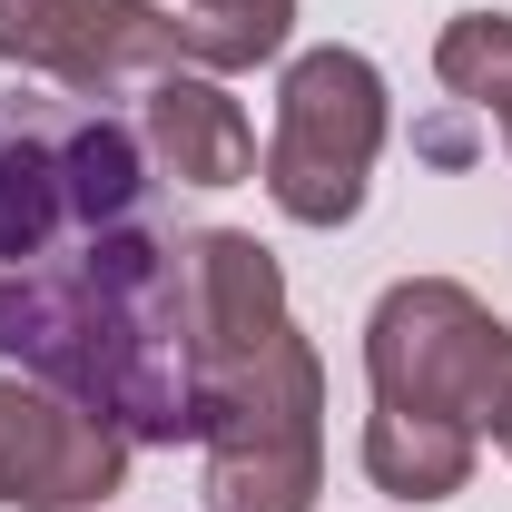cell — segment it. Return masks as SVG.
<instances>
[{"mask_svg":"<svg viewBox=\"0 0 512 512\" xmlns=\"http://www.w3.org/2000/svg\"><path fill=\"white\" fill-rule=\"evenodd\" d=\"M0 60L109 109L128 89L188 69V40L158 0H0Z\"/></svg>","mask_w":512,"mask_h":512,"instance_id":"8992f818","label":"cell"},{"mask_svg":"<svg viewBox=\"0 0 512 512\" xmlns=\"http://www.w3.org/2000/svg\"><path fill=\"white\" fill-rule=\"evenodd\" d=\"M473 463L483 444L473 434H453V424H424V414H365V483H375L384 503H453L463 483H473Z\"/></svg>","mask_w":512,"mask_h":512,"instance_id":"9c48e42d","label":"cell"},{"mask_svg":"<svg viewBox=\"0 0 512 512\" xmlns=\"http://www.w3.org/2000/svg\"><path fill=\"white\" fill-rule=\"evenodd\" d=\"M503 453H512V434H503Z\"/></svg>","mask_w":512,"mask_h":512,"instance_id":"7c38bea8","label":"cell"},{"mask_svg":"<svg viewBox=\"0 0 512 512\" xmlns=\"http://www.w3.org/2000/svg\"><path fill=\"white\" fill-rule=\"evenodd\" d=\"M434 79H444L463 109L503 119V138H512V20H503V10H463V20H444Z\"/></svg>","mask_w":512,"mask_h":512,"instance_id":"8fae6325","label":"cell"},{"mask_svg":"<svg viewBox=\"0 0 512 512\" xmlns=\"http://www.w3.org/2000/svg\"><path fill=\"white\" fill-rule=\"evenodd\" d=\"M138 138H148V168H168L178 188H237L256 178V128L227 99V79L207 69H168L138 89Z\"/></svg>","mask_w":512,"mask_h":512,"instance_id":"ba28073f","label":"cell"},{"mask_svg":"<svg viewBox=\"0 0 512 512\" xmlns=\"http://www.w3.org/2000/svg\"><path fill=\"white\" fill-rule=\"evenodd\" d=\"M365 384L384 414H424L473 444L512 434V325L453 286V276H404L365 316Z\"/></svg>","mask_w":512,"mask_h":512,"instance_id":"277c9868","label":"cell"},{"mask_svg":"<svg viewBox=\"0 0 512 512\" xmlns=\"http://www.w3.org/2000/svg\"><path fill=\"white\" fill-rule=\"evenodd\" d=\"M286 30H296V0H188V10H178L188 69H207V79L276 60V50H286Z\"/></svg>","mask_w":512,"mask_h":512,"instance_id":"30bf717a","label":"cell"},{"mask_svg":"<svg viewBox=\"0 0 512 512\" xmlns=\"http://www.w3.org/2000/svg\"><path fill=\"white\" fill-rule=\"evenodd\" d=\"M148 207V138L99 99H0V286Z\"/></svg>","mask_w":512,"mask_h":512,"instance_id":"3957f363","label":"cell"},{"mask_svg":"<svg viewBox=\"0 0 512 512\" xmlns=\"http://www.w3.org/2000/svg\"><path fill=\"white\" fill-rule=\"evenodd\" d=\"M128 434L50 384L0 375V512H109L128 483Z\"/></svg>","mask_w":512,"mask_h":512,"instance_id":"52a82bcc","label":"cell"},{"mask_svg":"<svg viewBox=\"0 0 512 512\" xmlns=\"http://www.w3.org/2000/svg\"><path fill=\"white\" fill-rule=\"evenodd\" d=\"M384 128H394V109H384V69L365 50H306V60H286L276 138H266V197L296 227H345L365 207Z\"/></svg>","mask_w":512,"mask_h":512,"instance_id":"5b68a950","label":"cell"},{"mask_svg":"<svg viewBox=\"0 0 512 512\" xmlns=\"http://www.w3.org/2000/svg\"><path fill=\"white\" fill-rule=\"evenodd\" d=\"M0 355L128 444H197V286L148 217L0 286Z\"/></svg>","mask_w":512,"mask_h":512,"instance_id":"6da1fadb","label":"cell"},{"mask_svg":"<svg viewBox=\"0 0 512 512\" xmlns=\"http://www.w3.org/2000/svg\"><path fill=\"white\" fill-rule=\"evenodd\" d=\"M188 286H197L207 512H316L325 365L286 316V266L247 227H207V237H188Z\"/></svg>","mask_w":512,"mask_h":512,"instance_id":"7a4b0ae2","label":"cell"}]
</instances>
